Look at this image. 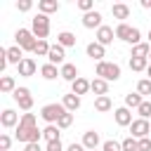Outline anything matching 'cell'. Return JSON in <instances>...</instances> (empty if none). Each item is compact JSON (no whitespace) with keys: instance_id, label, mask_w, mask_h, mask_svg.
Returning <instances> with one entry per match:
<instances>
[{"instance_id":"22","label":"cell","mask_w":151,"mask_h":151,"mask_svg":"<svg viewBox=\"0 0 151 151\" xmlns=\"http://www.w3.org/2000/svg\"><path fill=\"white\" fill-rule=\"evenodd\" d=\"M149 54H151V45H149V42H139V45H134V47H132V54H130V57L149 59Z\"/></svg>"},{"instance_id":"39","label":"cell","mask_w":151,"mask_h":151,"mask_svg":"<svg viewBox=\"0 0 151 151\" xmlns=\"http://www.w3.org/2000/svg\"><path fill=\"white\" fill-rule=\"evenodd\" d=\"M31 7H33L31 0H19V2H17V9H19V12H28Z\"/></svg>"},{"instance_id":"23","label":"cell","mask_w":151,"mask_h":151,"mask_svg":"<svg viewBox=\"0 0 151 151\" xmlns=\"http://www.w3.org/2000/svg\"><path fill=\"white\" fill-rule=\"evenodd\" d=\"M35 73V61L31 57H26L21 64H19V76H33Z\"/></svg>"},{"instance_id":"36","label":"cell","mask_w":151,"mask_h":151,"mask_svg":"<svg viewBox=\"0 0 151 151\" xmlns=\"http://www.w3.org/2000/svg\"><path fill=\"white\" fill-rule=\"evenodd\" d=\"M137 113H139L142 118H146V120H149V118H151V101H146V99H144V101H142V106L137 109Z\"/></svg>"},{"instance_id":"46","label":"cell","mask_w":151,"mask_h":151,"mask_svg":"<svg viewBox=\"0 0 151 151\" xmlns=\"http://www.w3.org/2000/svg\"><path fill=\"white\" fill-rule=\"evenodd\" d=\"M142 7H146V9H151V0H142Z\"/></svg>"},{"instance_id":"21","label":"cell","mask_w":151,"mask_h":151,"mask_svg":"<svg viewBox=\"0 0 151 151\" xmlns=\"http://www.w3.org/2000/svg\"><path fill=\"white\" fill-rule=\"evenodd\" d=\"M57 42H59L61 47H73V45H76V35H73L71 31H61V33L57 35Z\"/></svg>"},{"instance_id":"42","label":"cell","mask_w":151,"mask_h":151,"mask_svg":"<svg viewBox=\"0 0 151 151\" xmlns=\"http://www.w3.org/2000/svg\"><path fill=\"white\" fill-rule=\"evenodd\" d=\"M45 151H61V139H54V142H47Z\"/></svg>"},{"instance_id":"33","label":"cell","mask_w":151,"mask_h":151,"mask_svg":"<svg viewBox=\"0 0 151 151\" xmlns=\"http://www.w3.org/2000/svg\"><path fill=\"white\" fill-rule=\"evenodd\" d=\"M0 90H2V92H14V90H17V85H14V78H9V76H2V80H0Z\"/></svg>"},{"instance_id":"47","label":"cell","mask_w":151,"mask_h":151,"mask_svg":"<svg viewBox=\"0 0 151 151\" xmlns=\"http://www.w3.org/2000/svg\"><path fill=\"white\" fill-rule=\"evenodd\" d=\"M146 73H149V80H151V64H149V68H146Z\"/></svg>"},{"instance_id":"13","label":"cell","mask_w":151,"mask_h":151,"mask_svg":"<svg viewBox=\"0 0 151 151\" xmlns=\"http://www.w3.org/2000/svg\"><path fill=\"white\" fill-rule=\"evenodd\" d=\"M90 85H92V80H87V78H83V76H80L78 80H73V83H71V90H73V94H78V97H80V94H85V92H90V90H92Z\"/></svg>"},{"instance_id":"7","label":"cell","mask_w":151,"mask_h":151,"mask_svg":"<svg viewBox=\"0 0 151 151\" xmlns=\"http://www.w3.org/2000/svg\"><path fill=\"white\" fill-rule=\"evenodd\" d=\"M14 101L19 104V109L28 111V109L33 106V97H31V90H28V87H17V90H14Z\"/></svg>"},{"instance_id":"1","label":"cell","mask_w":151,"mask_h":151,"mask_svg":"<svg viewBox=\"0 0 151 151\" xmlns=\"http://www.w3.org/2000/svg\"><path fill=\"white\" fill-rule=\"evenodd\" d=\"M40 137H42V132L35 125V116L33 113H24L19 125H17V139L24 142V144H31V142H38Z\"/></svg>"},{"instance_id":"17","label":"cell","mask_w":151,"mask_h":151,"mask_svg":"<svg viewBox=\"0 0 151 151\" xmlns=\"http://www.w3.org/2000/svg\"><path fill=\"white\" fill-rule=\"evenodd\" d=\"M59 73H61V78H64V80H68V83H73V80H78V78H80V76H78L76 64H64V66L59 68Z\"/></svg>"},{"instance_id":"43","label":"cell","mask_w":151,"mask_h":151,"mask_svg":"<svg viewBox=\"0 0 151 151\" xmlns=\"http://www.w3.org/2000/svg\"><path fill=\"white\" fill-rule=\"evenodd\" d=\"M7 64H9V61H7V50H0V71H5Z\"/></svg>"},{"instance_id":"32","label":"cell","mask_w":151,"mask_h":151,"mask_svg":"<svg viewBox=\"0 0 151 151\" xmlns=\"http://www.w3.org/2000/svg\"><path fill=\"white\" fill-rule=\"evenodd\" d=\"M137 92H139L142 97H149V94H151V80H149V78H142V80L137 83Z\"/></svg>"},{"instance_id":"25","label":"cell","mask_w":151,"mask_h":151,"mask_svg":"<svg viewBox=\"0 0 151 151\" xmlns=\"http://www.w3.org/2000/svg\"><path fill=\"white\" fill-rule=\"evenodd\" d=\"M94 109H97V111H101V113H104V111H111V109H113V101H111V97H109V94H104V97H97V99H94Z\"/></svg>"},{"instance_id":"26","label":"cell","mask_w":151,"mask_h":151,"mask_svg":"<svg viewBox=\"0 0 151 151\" xmlns=\"http://www.w3.org/2000/svg\"><path fill=\"white\" fill-rule=\"evenodd\" d=\"M111 12H113L116 19H127V17H130V7H127L125 2H116V5L111 7Z\"/></svg>"},{"instance_id":"18","label":"cell","mask_w":151,"mask_h":151,"mask_svg":"<svg viewBox=\"0 0 151 151\" xmlns=\"http://www.w3.org/2000/svg\"><path fill=\"white\" fill-rule=\"evenodd\" d=\"M61 104H64V109L68 111V113H73L76 109H80V97L78 94H64V99H61Z\"/></svg>"},{"instance_id":"19","label":"cell","mask_w":151,"mask_h":151,"mask_svg":"<svg viewBox=\"0 0 151 151\" xmlns=\"http://www.w3.org/2000/svg\"><path fill=\"white\" fill-rule=\"evenodd\" d=\"M90 87H92V92H94L97 97H104V94H109V83H106L104 78H94Z\"/></svg>"},{"instance_id":"4","label":"cell","mask_w":151,"mask_h":151,"mask_svg":"<svg viewBox=\"0 0 151 151\" xmlns=\"http://www.w3.org/2000/svg\"><path fill=\"white\" fill-rule=\"evenodd\" d=\"M64 113H66L64 104H45V106H42V111H40V116H42L50 125H54V123H57Z\"/></svg>"},{"instance_id":"11","label":"cell","mask_w":151,"mask_h":151,"mask_svg":"<svg viewBox=\"0 0 151 151\" xmlns=\"http://www.w3.org/2000/svg\"><path fill=\"white\" fill-rule=\"evenodd\" d=\"M64 57H66V52H64V47H61L59 42L50 47V54H47L50 64H54V66H57V64H61V66H64Z\"/></svg>"},{"instance_id":"49","label":"cell","mask_w":151,"mask_h":151,"mask_svg":"<svg viewBox=\"0 0 151 151\" xmlns=\"http://www.w3.org/2000/svg\"><path fill=\"white\" fill-rule=\"evenodd\" d=\"M149 64H151V54H149Z\"/></svg>"},{"instance_id":"38","label":"cell","mask_w":151,"mask_h":151,"mask_svg":"<svg viewBox=\"0 0 151 151\" xmlns=\"http://www.w3.org/2000/svg\"><path fill=\"white\" fill-rule=\"evenodd\" d=\"M9 146H12L9 134H0V151H9Z\"/></svg>"},{"instance_id":"14","label":"cell","mask_w":151,"mask_h":151,"mask_svg":"<svg viewBox=\"0 0 151 151\" xmlns=\"http://www.w3.org/2000/svg\"><path fill=\"white\" fill-rule=\"evenodd\" d=\"M19 116L12 111V109H5L2 111V116H0V123H2V127H14V125H19Z\"/></svg>"},{"instance_id":"8","label":"cell","mask_w":151,"mask_h":151,"mask_svg":"<svg viewBox=\"0 0 151 151\" xmlns=\"http://www.w3.org/2000/svg\"><path fill=\"white\" fill-rule=\"evenodd\" d=\"M83 26L85 28H101V14L97 12V9H92V12H87L85 17H83Z\"/></svg>"},{"instance_id":"12","label":"cell","mask_w":151,"mask_h":151,"mask_svg":"<svg viewBox=\"0 0 151 151\" xmlns=\"http://www.w3.org/2000/svg\"><path fill=\"white\" fill-rule=\"evenodd\" d=\"M113 118H116V123L118 125H132V113H130V109L127 106H120V109H116L113 111Z\"/></svg>"},{"instance_id":"28","label":"cell","mask_w":151,"mask_h":151,"mask_svg":"<svg viewBox=\"0 0 151 151\" xmlns=\"http://www.w3.org/2000/svg\"><path fill=\"white\" fill-rule=\"evenodd\" d=\"M40 73H42V78H45V80H54L57 76H61V73L57 71V66H54V64H45V66L40 68Z\"/></svg>"},{"instance_id":"29","label":"cell","mask_w":151,"mask_h":151,"mask_svg":"<svg viewBox=\"0 0 151 151\" xmlns=\"http://www.w3.org/2000/svg\"><path fill=\"white\" fill-rule=\"evenodd\" d=\"M50 47H52V45H50L47 40H38L35 47H33V54H38V57H47V54H50Z\"/></svg>"},{"instance_id":"3","label":"cell","mask_w":151,"mask_h":151,"mask_svg":"<svg viewBox=\"0 0 151 151\" xmlns=\"http://www.w3.org/2000/svg\"><path fill=\"white\" fill-rule=\"evenodd\" d=\"M31 31H33V35H35L38 40H45L47 33H50V17H47V14H35Z\"/></svg>"},{"instance_id":"2","label":"cell","mask_w":151,"mask_h":151,"mask_svg":"<svg viewBox=\"0 0 151 151\" xmlns=\"http://www.w3.org/2000/svg\"><path fill=\"white\" fill-rule=\"evenodd\" d=\"M97 78H104L106 83L109 80H118L120 78V66L116 61H99L97 64Z\"/></svg>"},{"instance_id":"6","label":"cell","mask_w":151,"mask_h":151,"mask_svg":"<svg viewBox=\"0 0 151 151\" xmlns=\"http://www.w3.org/2000/svg\"><path fill=\"white\" fill-rule=\"evenodd\" d=\"M130 132H132V137H134V139H144V137H149V134H151V123H149L146 118H137V120H132Z\"/></svg>"},{"instance_id":"50","label":"cell","mask_w":151,"mask_h":151,"mask_svg":"<svg viewBox=\"0 0 151 151\" xmlns=\"http://www.w3.org/2000/svg\"><path fill=\"white\" fill-rule=\"evenodd\" d=\"M94 151H99V149H94Z\"/></svg>"},{"instance_id":"41","label":"cell","mask_w":151,"mask_h":151,"mask_svg":"<svg viewBox=\"0 0 151 151\" xmlns=\"http://www.w3.org/2000/svg\"><path fill=\"white\" fill-rule=\"evenodd\" d=\"M137 149H139V151H151V139H149V137H144V139H139V144H137Z\"/></svg>"},{"instance_id":"48","label":"cell","mask_w":151,"mask_h":151,"mask_svg":"<svg viewBox=\"0 0 151 151\" xmlns=\"http://www.w3.org/2000/svg\"><path fill=\"white\" fill-rule=\"evenodd\" d=\"M149 45H151V28H149Z\"/></svg>"},{"instance_id":"9","label":"cell","mask_w":151,"mask_h":151,"mask_svg":"<svg viewBox=\"0 0 151 151\" xmlns=\"http://www.w3.org/2000/svg\"><path fill=\"white\" fill-rule=\"evenodd\" d=\"M87 57H90V59H94L97 64H99V61H104V57H106L104 45H99L97 40H94V42H90V45H87Z\"/></svg>"},{"instance_id":"35","label":"cell","mask_w":151,"mask_h":151,"mask_svg":"<svg viewBox=\"0 0 151 151\" xmlns=\"http://www.w3.org/2000/svg\"><path fill=\"white\" fill-rule=\"evenodd\" d=\"M71 123H73V113H68V111H66V113L57 120V127H59V130H66V127H71Z\"/></svg>"},{"instance_id":"24","label":"cell","mask_w":151,"mask_h":151,"mask_svg":"<svg viewBox=\"0 0 151 151\" xmlns=\"http://www.w3.org/2000/svg\"><path fill=\"white\" fill-rule=\"evenodd\" d=\"M142 101H144V97H142L139 92H130V94H125V106H127V109H139Z\"/></svg>"},{"instance_id":"16","label":"cell","mask_w":151,"mask_h":151,"mask_svg":"<svg viewBox=\"0 0 151 151\" xmlns=\"http://www.w3.org/2000/svg\"><path fill=\"white\" fill-rule=\"evenodd\" d=\"M24 59H26V57H24V50H21L19 45H14V47H7V61H9V64H17V66H19Z\"/></svg>"},{"instance_id":"27","label":"cell","mask_w":151,"mask_h":151,"mask_svg":"<svg viewBox=\"0 0 151 151\" xmlns=\"http://www.w3.org/2000/svg\"><path fill=\"white\" fill-rule=\"evenodd\" d=\"M132 28L134 26H127V24H118L116 26V38H120V40H130V35H132Z\"/></svg>"},{"instance_id":"30","label":"cell","mask_w":151,"mask_h":151,"mask_svg":"<svg viewBox=\"0 0 151 151\" xmlns=\"http://www.w3.org/2000/svg\"><path fill=\"white\" fill-rule=\"evenodd\" d=\"M130 68H132V71H144V68H149V59L130 57Z\"/></svg>"},{"instance_id":"40","label":"cell","mask_w":151,"mask_h":151,"mask_svg":"<svg viewBox=\"0 0 151 151\" xmlns=\"http://www.w3.org/2000/svg\"><path fill=\"white\" fill-rule=\"evenodd\" d=\"M92 7H94V5H92V0H80V2H78V9H83L85 14H87V12H92Z\"/></svg>"},{"instance_id":"10","label":"cell","mask_w":151,"mask_h":151,"mask_svg":"<svg viewBox=\"0 0 151 151\" xmlns=\"http://www.w3.org/2000/svg\"><path fill=\"white\" fill-rule=\"evenodd\" d=\"M113 35H116V31H113L111 26H101V28L97 31V42L106 47V45H111V42H113Z\"/></svg>"},{"instance_id":"5","label":"cell","mask_w":151,"mask_h":151,"mask_svg":"<svg viewBox=\"0 0 151 151\" xmlns=\"http://www.w3.org/2000/svg\"><path fill=\"white\" fill-rule=\"evenodd\" d=\"M14 38H17V45H19L21 50H31V52H33V47H35V42H38V38H35L33 31H28V28H19V31L14 33Z\"/></svg>"},{"instance_id":"44","label":"cell","mask_w":151,"mask_h":151,"mask_svg":"<svg viewBox=\"0 0 151 151\" xmlns=\"http://www.w3.org/2000/svg\"><path fill=\"white\" fill-rule=\"evenodd\" d=\"M24 151H42V149H40V144H38V142H31V144H26V146H24Z\"/></svg>"},{"instance_id":"45","label":"cell","mask_w":151,"mask_h":151,"mask_svg":"<svg viewBox=\"0 0 151 151\" xmlns=\"http://www.w3.org/2000/svg\"><path fill=\"white\" fill-rule=\"evenodd\" d=\"M68 151H87V149H85L83 144H76V142H73V144L68 146Z\"/></svg>"},{"instance_id":"37","label":"cell","mask_w":151,"mask_h":151,"mask_svg":"<svg viewBox=\"0 0 151 151\" xmlns=\"http://www.w3.org/2000/svg\"><path fill=\"white\" fill-rule=\"evenodd\" d=\"M101 151H123V144H120V142H116V139H109V142H104Z\"/></svg>"},{"instance_id":"20","label":"cell","mask_w":151,"mask_h":151,"mask_svg":"<svg viewBox=\"0 0 151 151\" xmlns=\"http://www.w3.org/2000/svg\"><path fill=\"white\" fill-rule=\"evenodd\" d=\"M38 9H40V14H52V12L59 9V2L57 0H40L38 2Z\"/></svg>"},{"instance_id":"15","label":"cell","mask_w":151,"mask_h":151,"mask_svg":"<svg viewBox=\"0 0 151 151\" xmlns=\"http://www.w3.org/2000/svg\"><path fill=\"white\" fill-rule=\"evenodd\" d=\"M83 146H85L87 151H94V149L99 146V134H97L94 130H87V132L83 134Z\"/></svg>"},{"instance_id":"34","label":"cell","mask_w":151,"mask_h":151,"mask_svg":"<svg viewBox=\"0 0 151 151\" xmlns=\"http://www.w3.org/2000/svg\"><path fill=\"white\" fill-rule=\"evenodd\" d=\"M120 144H123V151H139V149H137L139 139H134L132 134H130V137H125V139H123Z\"/></svg>"},{"instance_id":"31","label":"cell","mask_w":151,"mask_h":151,"mask_svg":"<svg viewBox=\"0 0 151 151\" xmlns=\"http://www.w3.org/2000/svg\"><path fill=\"white\" fill-rule=\"evenodd\" d=\"M42 137H45V142H54V139H59V127H57V125H47V127L42 130Z\"/></svg>"}]
</instances>
